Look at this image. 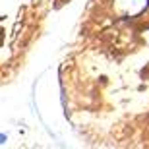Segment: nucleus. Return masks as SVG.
I'll list each match as a JSON object with an SVG mask.
<instances>
[{
    "label": "nucleus",
    "instance_id": "nucleus-1",
    "mask_svg": "<svg viewBox=\"0 0 149 149\" xmlns=\"http://www.w3.org/2000/svg\"><path fill=\"white\" fill-rule=\"evenodd\" d=\"M4 141H6V136H4V134H0V143H4Z\"/></svg>",
    "mask_w": 149,
    "mask_h": 149
}]
</instances>
